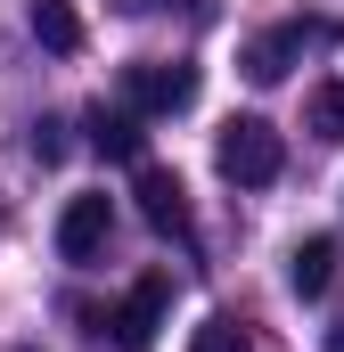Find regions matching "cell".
I'll return each instance as SVG.
<instances>
[{"instance_id": "obj_9", "label": "cell", "mask_w": 344, "mask_h": 352, "mask_svg": "<svg viewBox=\"0 0 344 352\" xmlns=\"http://www.w3.org/2000/svg\"><path fill=\"white\" fill-rule=\"evenodd\" d=\"M33 41H41L50 58H74V50H83V16H74V0H33Z\"/></svg>"}, {"instance_id": "obj_3", "label": "cell", "mask_w": 344, "mask_h": 352, "mask_svg": "<svg viewBox=\"0 0 344 352\" xmlns=\"http://www.w3.org/2000/svg\"><path fill=\"white\" fill-rule=\"evenodd\" d=\"M131 197H140V213H148V230L156 238H197V213H189V188H180V173H164V164H131Z\"/></svg>"}, {"instance_id": "obj_8", "label": "cell", "mask_w": 344, "mask_h": 352, "mask_svg": "<svg viewBox=\"0 0 344 352\" xmlns=\"http://www.w3.org/2000/svg\"><path fill=\"white\" fill-rule=\"evenodd\" d=\"M287 287H295L303 303H320V295L336 287V238H303V246L287 254Z\"/></svg>"}, {"instance_id": "obj_1", "label": "cell", "mask_w": 344, "mask_h": 352, "mask_svg": "<svg viewBox=\"0 0 344 352\" xmlns=\"http://www.w3.org/2000/svg\"><path fill=\"white\" fill-rule=\"evenodd\" d=\"M213 164L238 180V188H270V180L287 173V148H279V131L262 115H230L222 140H213Z\"/></svg>"}, {"instance_id": "obj_6", "label": "cell", "mask_w": 344, "mask_h": 352, "mask_svg": "<svg viewBox=\"0 0 344 352\" xmlns=\"http://www.w3.org/2000/svg\"><path fill=\"white\" fill-rule=\"evenodd\" d=\"M107 238H115V205H107V197H74V205L58 213V254H66V263H98Z\"/></svg>"}, {"instance_id": "obj_5", "label": "cell", "mask_w": 344, "mask_h": 352, "mask_svg": "<svg viewBox=\"0 0 344 352\" xmlns=\"http://www.w3.org/2000/svg\"><path fill=\"white\" fill-rule=\"evenodd\" d=\"M328 33H336V25H279V33H255L238 66H246V82H287V66L303 58V41H328Z\"/></svg>"}, {"instance_id": "obj_2", "label": "cell", "mask_w": 344, "mask_h": 352, "mask_svg": "<svg viewBox=\"0 0 344 352\" xmlns=\"http://www.w3.org/2000/svg\"><path fill=\"white\" fill-rule=\"evenodd\" d=\"M123 98L140 115H180L197 98V66L189 58H140V66H123Z\"/></svg>"}, {"instance_id": "obj_10", "label": "cell", "mask_w": 344, "mask_h": 352, "mask_svg": "<svg viewBox=\"0 0 344 352\" xmlns=\"http://www.w3.org/2000/svg\"><path fill=\"white\" fill-rule=\"evenodd\" d=\"M189 352H255V336H246V320H230V311H213L197 336H189Z\"/></svg>"}, {"instance_id": "obj_13", "label": "cell", "mask_w": 344, "mask_h": 352, "mask_svg": "<svg viewBox=\"0 0 344 352\" xmlns=\"http://www.w3.org/2000/svg\"><path fill=\"white\" fill-rule=\"evenodd\" d=\"M123 8H172V0H123ZM180 8H189V0H180Z\"/></svg>"}, {"instance_id": "obj_11", "label": "cell", "mask_w": 344, "mask_h": 352, "mask_svg": "<svg viewBox=\"0 0 344 352\" xmlns=\"http://www.w3.org/2000/svg\"><path fill=\"white\" fill-rule=\"evenodd\" d=\"M312 131H320L328 148H344V82H320V90H312Z\"/></svg>"}, {"instance_id": "obj_12", "label": "cell", "mask_w": 344, "mask_h": 352, "mask_svg": "<svg viewBox=\"0 0 344 352\" xmlns=\"http://www.w3.org/2000/svg\"><path fill=\"white\" fill-rule=\"evenodd\" d=\"M33 156H41V164H58V156H66V123H50V115H41V123H33Z\"/></svg>"}, {"instance_id": "obj_7", "label": "cell", "mask_w": 344, "mask_h": 352, "mask_svg": "<svg viewBox=\"0 0 344 352\" xmlns=\"http://www.w3.org/2000/svg\"><path fill=\"white\" fill-rule=\"evenodd\" d=\"M90 148H98V156H115V164H148L140 107H90Z\"/></svg>"}, {"instance_id": "obj_4", "label": "cell", "mask_w": 344, "mask_h": 352, "mask_svg": "<svg viewBox=\"0 0 344 352\" xmlns=\"http://www.w3.org/2000/svg\"><path fill=\"white\" fill-rule=\"evenodd\" d=\"M164 311H172V278H164V270H148V278L107 311V336H115L123 352H148V344H156V328H164Z\"/></svg>"}]
</instances>
